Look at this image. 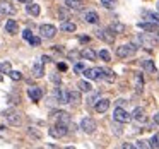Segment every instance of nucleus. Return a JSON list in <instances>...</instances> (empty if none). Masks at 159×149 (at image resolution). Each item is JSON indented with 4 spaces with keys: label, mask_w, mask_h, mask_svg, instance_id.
<instances>
[{
    "label": "nucleus",
    "mask_w": 159,
    "mask_h": 149,
    "mask_svg": "<svg viewBox=\"0 0 159 149\" xmlns=\"http://www.w3.org/2000/svg\"><path fill=\"white\" fill-rule=\"evenodd\" d=\"M84 77L86 79H91V81H99V79H103V69L101 67H94V69H86L84 70Z\"/></svg>",
    "instance_id": "nucleus-10"
},
{
    "label": "nucleus",
    "mask_w": 159,
    "mask_h": 149,
    "mask_svg": "<svg viewBox=\"0 0 159 149\" xmlns=\"http://www.w3.org/2000/svg\"><path fill=\"white\" fill-rule=\"evenodd\" d=\"M135 91L137 93H142L144 91V76H142V72H135Z\"/></svg>",
    "instance_id": "nucleus-21"
},
{
    "label": "nucleus",
    "mask_w": 159,
    "mask_h": 149,
    "mask_svg": "<svg viewBox=\"0 0 159 149\" xmlns=\"http://www.w3.org/2000/svg\"><path fill=\"white\" fill-rule=\"evenodd\" d=\"M121 147H125V149H130V147H135L134 144H121Z\"/></svg>",
    "instance_id": "nucleus-48"
},
{
    "label": "nucleus",
    "mask_w": 159,
    "mask_h": 149,
    "mask_svg": "<svg viewBox=\"0 0 159 149\" xmlns=\"http://www.w3.org/2000/svg\"><path fill=\"white\" fill-rule=\"evenodd\" d=\"M82 17L87 24H98V22H99V16H98L96 11H86Z\"/></svg>",
    "instance_id": "nucleus-14"
},
{
    "label": "nucleus",
    "mask_w": 159,
    "mask_h": 149,
    "mask_svg": "<svg viewBox=\"0 0 159 149\" xmlns=\"http://www.w3.org/2000/svg\"><path fill=\"white\" fill-rule=\"evenodd\" d=\"M33 76L34 77H43L45 76V63H43L41 60H36V62L33 63Z\"/></svg>",
    "instance_id": "nucleus-15"
},
{
    "label": "nucleus",
    "mask_w": 159,
    "mask_h": 149,
    "mask_svg": "<svg viewBox=\"0 0 159 149\" xmlns=\"http://www.w3.org/2000/svg\"><path fill=\"white\" fill-rule=\"evenodd\" d=\"M17 2H21V4H31V2H33V0H17Z\"/></svg>",
    "instance_id": "nucleus-49"
},
{
    "label": "nucleus",
    "mask_w": 159,
    "mask_h": 149,
    "mask_svg": "<svg viewBox=\"0 0 159 149\" xmlns=\"http://www.w3.org/2000/svg\"><path fill=\"white\" fill-rule=\"evenodd\" d=\"M80 91H69V103H79Z\"/></svg>",
    "instance_id": "nucleus-31"
},
{
    "label": "nucleus",
    "mask_w": 159,
    "mask_h": 149,
    "mask_svg": "<svg viewBox=\"0 0 159 149\" xmlns=\"http://www.w3.org/2000/svg\"><path fill=\"white\" fill-rule=\"evenodd\" d=\"M67 125H69V123H62V122H57V123L48 130V134L52 135V137H55V139H62V137H65L67 132H69Z\"/></svg>",
    "instance_id": "nucleus-3"
},
{
    "label": "nucleus",
    "mask_w": 159,
    "mask_h": 149,
    "mask_svg": "<svg viewBox=\"0 0 159 149\" xmlns=\"http://www.w3.org/2000/svg\"><path fill=\"white\" fill-rule=\"evenodd\" d=\"M52 118L55 122H62V123H69L70 122V115L67 113V111H62V110H53L52 113Z\"/></svg>",
    "instance_id": "nucleus-11"
},
{
    "label": "nucleus",
    "mask_w": 159,
    "mask_h": 149,
    "mask_svg": "<svg viewBox=\"0 0 159 149\" xmlns=\"http://www.w3.org/2000/svg\"><path fill=\"white\" fill-rule=\"evenodd\" d=\"M28 132H29V135H33L34 139H41V132H38V130H34V128H28Z\"/></svg>",
    "instance_id": "nucleus-41"
},
{
    "label": "nucleus",
    "mask_w": 159,
    "mask_h": 149,
    "mask_svg": "<svg viewBox=\"0 0 159 149\" xmlns=\"http://www.w3.org/2000/svg\"><path fill=\"white\" fill-rule=\"evenodd\" d=\"M58 17L62 19V21H67V19H70V11H69V7H60L58 9Z\"/></svg>",
    "instance_id": "nucleus-30"
},
{
    "label": "nucleus",
    "mask_w": 159,
    "mask_h": 149,
    "mask_svg": "<svg viewBox=\"0 0 159 149\" xmlns=\"http://www.w3.org/2000/svg\"><path fill=\"white\" fill-rule=\"evenodd\" d=\"M2 115H4V118L7 120L9 125H14V127L22 125V117L16 110H5V111H2Z\"/></svg>",
    "instance_id": "nucleus-2"
},
{
    "label": "nucleus",
    "mask_w": 159,
    "mask_h": 149,
    "mask_svg": "<svg viewBox=\"0 0 159 149\" xmlns=\"http://www.w3.org/2000/svg\"><path fill=\"white\" fill-rule=\"evenodd\" d=\"M0 14L14 16L16 14V7H12V4H9V2H0Z\"/></svg>",
    "instance_id": "nucleus-17"
},
{
    "label": "nucleus",
    "mask_w": 159,
    "mask_h": 149,
    "mask_svg": "<svg viewBox=\"0 0 159 149\" xmlns=\"http://www.w3.org/2000/svg\"><path fill=\"white\" fill-rule=\"evenodd\" d=\"M31 36H33L31 29H24V31H22V40H24V41H29V40H31Z\"/></svg>",
    "instance_id": "nucleus-40"
},
{
    "label": "nucleus",
    "mask_w": 159,
    "mask_h": 149,
    "mask_svg": "<svg viewBox=\"0 0 159 149\" xmlns=\"http://www.w3.org/2000/svg\"><path fill=\"white\" fill-rule=\"evenodd\" d=\"M84 70H86V65H84L82 62H77L75 65H74V72L75 74H82Z\"/></svg>",
    "instance_id": "nucleus-35"
},
{
    "label": "nucleus",
    "mask_w": 159,
    "mask_h": 149,
    "mask_svg": "<svg viewBox=\"0 0 159 149\" xmlns=\"http://www.w3.org/2000/svg\"><path fill=\"white\" fill-rule=\"evenodd\" d=\"M98 100H99V93H94V94H91V96H89V100H87V103H89L91 106H94V103H96Z\"/></svg>",
    "instance_id": "nucleus-39"
},
{
    "label": "nucleus",
    "mask_w": 159,
    "mask_h": 149,
    "mask_svg": "<svg viewBox=\"0 0 159 149\" xmlns=\"http://www.w3.org/2000/svg\"><path fill=\"white\" fill-rule=\"evenodd\" d=\"M134 146H135V147H142V149H144V147H151L147 141H137V142H135Z\"/></svg>",
    "instance_id": "nucleus-42"
},
{
    "label": "nucleus",
    "mask_w": 159,
    "mask_h": 149,
    "mask_svg": "<svg viewBox=\"0 0 159 149\" xmlns=\"http://www.w3.org/2000/svg\"><path fill=\"white\" fill-rule=\"evenodd\" d=\"M57 35V28L53 24H41L39 26V36L45 40H52Z\"/></svg>",
    "instance_id": "nucleus-7"
},
{
    "label": "nucleus",
    "mask_w": 159,
    "mask_h": 149,
    "mask_svg": "<svg viewBox=\"0 0 159 149\" xmlns=\"http://www.w3.org/2000/svg\"><path fill=\"white\" fill-rule=\"evenodd\" d=\"M149 146H151V147H159V132L157 134H154L151 137V141H149Z\"/></svg>",
    "instance_id": "nucleus-33"
},
{
    "label": "nucleus",
    "mask_w": 159,
    "mask_h": 149,
    "mask_svg": "<svg viewBox=\"0 0 159 149\" xmlns=\"http://www.w3.org/2000/svg\"><path fill=\"white\" fill-rule=\"evenodd\" d=\"M125 103H127L125 100H118V101H116V106H123Z\"/></svg>",
    "instance_id": "nucleus-47"
},
{
    "label": "nucleus",
    "mask_w": 159,
    "mask_h": 149,
    "mask_svg": "<svg viewBox=\"0 0 159 149\" xmlns=\"http://www.w3.org/2000/svg\"><path fill=\"white\" fill-rule=\"evenodd\" d=\"M80 43H89V36H80Z\"/></svg>",
    "instance_id": "nucleus-46"
},
{
    "label": "nucleus",
    "mask_w": 159,
    "mask_h": 149,
    "mask_svg": "<svg viewBox=\"0 0 159 149\" xmlns=\"http://www.w3.org/2000/svg\"><path fill=\"white\" fill-rule=\"evenodd\" d=\"M108 108H110V100H108V98H99V100L94 103V110H96L98 113H104V111H108Z\"/></svg>",
    "instance_id": "nucleus-13"
},
{
    "label": "nucleus",
    "mask_w": 159,
    "mask_h": 149,
    "mask_svg": "<svg viewBox=\"0 0 159 149\" xmlns=\"http://www.w3.org/2000/svg\"><path fill=\"white\" fill-rule=\"evenodd\" d=\"M65 5L69 9H74V11H80L84 4L80 2V0H65Z\"/></svg>",
    "instance_id": "nucleus-25"
},
{
    "label": "nucleus",
    "mask_w": 159,
    "mask_h": 149,
    "mask_svg": "<svg viewBox=\"0 0 159 149\" xmlns=\"http://www.w3.org/2000/svg\"><path fill=\"white\" fill-rule=\"evenodd\" d=\"M137 41L140 43V46H144V48H154L156 46V40H154V36H151L147 31L145 33H139L137 35Z\"/></svg>",
    "instance_id": "nucleus-4"
},
{
    "label": "nucleus",
    "mask_w": 159,
    "mask_h": 149,
    "mask_svg": "<svg viewBox=\"0 0 159 149\" xmlns=\"http://www.w3.org/2000/svg\"><path fill=\"white\" fill-rule=\"evenodd\" d=\"M103 79H104V81H108V82H115L116 76H115L113 70H110V69H103Z\"/></svg>",
    "instance_id": "nucleus-28"
},
{
    "label": "nucleus",
    "mask_w": 159,
    "mask_h": 149,
    "mask_svg": "<svg viewBox=\"0 0 159 149\" xmlns=\"http://www.w3.org/2000/svg\"><path fill=\"white\" fill-rule=\"evenodd\" d=\"M98 57H99L101 60H104V62H110L111 60V53L108 52V50H101V52L98 53Z\"/></svg>",
    "instance_id": "nucleus-32"
},
{
    "label": "nucleus",
    "mask_w": 159,
    "mask_h": 149,
    "mask_svg": "<svg viewBox=\"0 0 159 149\" xmlns=\"http://www.w3.org/2000/svg\"><path fill=\"white\" fill-rule=\"evenodd\" d=\"M157 9H159V0H157Z\"/></svg>",
    "instance_id": "nucleus-51"
},
{
    "label": "nucleus",
    "mask_w": 159,
    "mask_h": 149,
    "mask_svg": "<svg viewBox=\"0 0 159 149\" xmlns=\"http://www.w3.org/2000/svg\"><path fill=\"white\" fill-rule=\"evenodd\" d=\"M29 45H31V46H39V45H41V38H38V36H31Z\"/></svg>",
    "instance_id": "nucleus-38"
},
{
    "label": "nucleus",
    "mask_w": 159,
    "mask_h": 149,
    "mask_svg": "<svg viewBox=\"0 0 159 149\" xmlns=\"http://www.w3.org/2000/svg\"><path fill=\"white\" fill-rule=\"evenodd\" d=\"M130 113H128L127 110H125L123 106H116L113 111V120L118 122V123H127V122H130Z\"/></svg>",
    "instance_id": "nucleus-5"
},
{
    "label": "nucleus",
    "mask_w": 159,
    "mask_h": 149,
    "mask_svg": "<svg viewBox=\"0 0 159 149\" xmlns=\"http://www.w3.org/2000/svg\"><path fill=\"white\" fill-rule=\"evenodd\" d=\"M80 57H82V58H86V60H96L98 53L94 52L93 48H84L82 52H80Z\"/></svg>",
    "instance_id": "nucleus-23"
},
{
    "label": "nucleus",
    "mask_w": 159,
    "mask_h": 149,
    "mask_svg": "<svg viewBox=\"0 0 159 149\" xmlns=\"http://www.w3.org/2000/svg\"><path fill=\"white\" fill-rule=\"evenodd\" d=\"M28 96L31 98V101L38 103V101L41 100V96H43V89H41V87H38V86H31L28 89Z\"/></svg>",
    "instance_id": "nucleus-12"
},
{
    "label": "nucleus",
    "mask_w": 159,
    "mask_h": 149,
    "mask_svg": "<svg viewBox=\"0 0 159 149\" xmlns=\"http://www.w3.org/2000/svg\"><path fill=\"white\" fill-rule=\"evenodd\" d=\"M110 29L115 33V35H121V33H125V26L121 24V22H113V24H110Z\"/></svg>",
    "instance_id": "nucleus-26"
},
{
    "label": "nucleus",
    "mask_w": 159,
    "mask_h": 149,
    "mask_svg": "<svg viewBox=\"0 0 159 149\" xmlns=\"http://www.w3.org/2000/svg\"><path fill=\"white\" fill-rule=\"evenodd\" d=\"M96 36H98L99 40H103L104 43H113V41H115V33L111 31L110 28L98 29V31H96Z\"/></svg>",
    "instance_id": "nucleus-9"
},
{
    "label": "nucleus",
    "mask_w": 159,
    "mask_h": 149,
    "mask_svg": "<svg viewBox=\"0 0 159 149\" xmlns=\"http://www.w3.org/2000/svg\"><path fill=\"white\" fill-rule=\"evenodd\" d=\"M157 26L159 24H156V22L147 21V22H139L137 28L142 29V31H147V33H154V31H157Z\"/></svg>",
    "instance_id": "nucleus-16"
},
{
    "label": "nucleus",
    "mask_w": 159,
    "mask_h": 149,
    "mask_svg": "<svg viewBox=\"0 0 159 149\" xmlns=\"http://www.w3.org/2000/svg\"><path fill=\"white\" fill-rule=\"evenodd\" d=\"M139 46L134 45V43H127V45H121L116 48V55L120 57V58H128V57H134L135 53H137Z\"/></svg>",
    "instance_id": "nucleus-1"
},
{
    "label": "nucleus",
    "mask_w": 159,
    "mask_h": 149,
    "mask_svg": "<svg viewBox=\"0 0 159 149\" xmlns=\"http://www.w3.org/2000/svg\"><path fill=\"white\" fill-rule=\"evenodd\" d=\"M101 5L106 9H113L116 5V0H101Z\"/></svg>",
    "instance_id": "nucleus-34"
},
{
    "label": "nucleus",
    "mask_w": 159,
    "mask_h": 149,
    "mask_svg": "<svg viewBox=\"0 0 159 149\" xmlns=\"http://www.w3.org/2000/svg\"><path fill=\"white\" fill-rule=\"evenodd\" d=\"M154 123H157V125H159V113H157V115H154Z\"/></svg>",
    "instance_id": "nucleus-50"
},
{
    "label": "nucleus",
    "mask_w": 159,
    "mask_h": 149,
    "mask_svg": "<svg viewBox=\"0 0 159 149\" xmlns=\"http://www.w3.org/2000/svg\"><path fill=\"white\" fill-rule=\"evenodd\" d=\"M52 98L57 101V103H60V105H67V103H69V91H65L63 87L57 86L55 89H53Z\"/></svg>",
    "instance_id": "nucleus-6"
},
{
    "label": "nucleus",
    "mask_w": 159,
    "mask_h": 149,
    "mask_svg": "<svg viewBox=\"0 0 159 149\" xmlns=\"http://www.w3.org/2000/svg\"><path fill=\"white\" fill-rule=\"evenodd\" d=\"M11 63H9V62H2V63H0V72H5V74H9V72H11Z\"/></svg>",
    "instance_id": "nucleus-37"
},
{
    "label": "nucleus",
    "mask_w": 159,
    "mask_h": 149,
    "mask_svg": "<svg viewBox=\"0 0 159 149\" xmlns=\"http://www.w3.org/2000/svg\"><path fill=\"white\" fill-rule=\"evenodd\" d=\"M5 31H7L9 35H12V36L17 35L19 33V24L14 21V19H9V21L5 22Z\"/></svg>",
    "instance_id": "nucleus-18"
},
{
    "label": "nucleus",
    "mask_w": 159,
    "mask_h": 149,
    "mask_svg": "<svg viewBox=\"0 0 159 149\" xmlns=\"http://www.w3.org/2000/svg\"><path fill=\"white\" fill-rule=\"evenodd\" d=\"M0 81H2V76H0Z\"/></svg>",
    "instance_id": "nucleus-52"
},
{
    "label": "nucleus",
    "mask_w": 159,
    "mask_h": 149,
    "mask_svg": "<svg viewBox=\"0 0 159 149\" xmlns=\"http://www.w3.org/2000/svg\"><path fill=\"white\" fill-rule=\"evenodd\" d=\"M80 128H82V132H86V134H94V130H96V122L91 117H84L82 120H80Z\"/></svg>",
    "instance_id": "nucleus-8"
},
{
    "label": "nucleus",
    "mask_w": 159,
    "mask_h": 149,
    "mask_svg": "<svg viewBox=\"0 0 159 149\" xmlns=\"http://www.w3.org/2000/svg\"><path fill=\"white\" fill-rule=\"evenodd\" d=\"M140 65H142V69H144L145 72H151V74H154V72H156L154 60H151V58H144V60L140 62Z\"/></svg>",
    "instance_id": "nucleus-20"
},
{
    "label": "nucleus",
    "mask_w": 159,
    "mask_h": 149,
    "mask_svg": "<svg viewBox=\"0 0 159 149\" xmlns=\"http://www.w3.org/2000/svg\"><path fill=\"white\" fill-rule=\"evenodd\" d=\"M60 81H62V77H60L58 74H53V76H52V82H57V84H60Z\"/></svg>",
    "instance_id": "nucleus-43"
},
{
    "label": "nucleus",
    "mask_w": 159,
    "mask_h": 149,
    "mask_svg": "<svg viewBox=\"0 0 159 149\" xmlns=\"http://www.w3.org/2000/svg\"><path fill=\"white\" fill-rule=\"evenodd\" d=\"M130 117L134 118L135 122H145V110H144V108H140V106H137L134 111H132Z\"/></svg>",
    "instance_id": "nucleus-19"
},
{
    "label": "nucleus",
    "mask_w": 159,
    "mask_h": 149,
    "mask_svg": "<svg viewBox=\"0 0 159 149\" xmlns=\"http://www.w3.org/2000/svg\"><path fill=\"white\" fill-rule=\"evenodd\" d=\"M39 60H41L43 63H48V62H52V58H50L48 55H43V57H41V58H39Z\"/></svg>",
    "instance_id": "nucleus-45"
},
{
    "label": "nucleus",
    "mask_w": 159,
    "mask_h": 149,
    "mask_svg": "<svg viewBox=\"0 0 159 149\" xmlns=\"http://www.w3.org/2000/svg\"><path fill=\"white\" fill-rule=\"evenodd\" d=\"M57 67H58V70H60V72H65V70H67V63H63V62H60Z\"/></svg>",
    "instance_id": "nucleus-44"
},
{
    "label": "nucleus",
    "mask_w": 159,
    "mask_h": 149,
    "mask_svg": "<svg viewBox=\"0 0 159 149\" xmlns=\"http://www.w3.org/2000/svg\"><path fill=\"white\" fill-rule=\"evenodd\" d=\"M26 12L31 16H39V12H41V7H39L38 4H26Z\"/></svg>",
    "instance_id": "nucleus-22"
},
{
    "label": "nucleus",
    "mask_w": 159,
    "mask_h": 149,
    "mask_svg": "<svg viewBox=\"0 0 159 149\" xmlns=\"http://www.w3.org/2000/svg\"><path fill=\"white\" fill-rule=\"evenodd\" d=\"M144 17L147 19V21H151V22H156V24H159V14H156V12L144 11Z\"/></svg>",
    "instance_id": "nucleus-27"
},
{
    "label": "nucleus",
    "mask_w": 159,
    "mask_h": 149,
    "mask_svg": "<svg viewBox=\"0 0 159 149\" xmlns=\"http://www.w3.org/2000/svg\"><path fill=\"white\" fill-rule=\"evenodd\" d=\"M9 77H11L12 81H21L22 79L21 72H17V70H11V72H9Z\"/></svg>",
    "instance_id": "nucleus-36"
},
{
    "label": "nucleus",
    "mask_w": 159,
    "mask_h": 149,
    "mask_svg": "<svg viewBox=\"0 0 159 149\" xmlns=\"http://www.w3.org/2000/svg\"><path fill=\"white\" fill-rule=\"evenodd\" d=\"M60 29H62L63 33H74L77 29V26L74 24V22H70V21H63L62 26H60Z\"/></svg>",
    "instance_id": "nucleus-24"
},
{
    "label": "nucleus",
    "mask_w": 159,
    "mask_h": 149,
    "mask_svg": "<svg viewBox=\"0 0 159 149\" xmlns=\"http://www.w3.org/2000/svg\"><path fill=\"white\" fill-rule=\"evenodd\" d=\"M77 87H79L80 93H91V89H93V86H91V84L87 82V81H79Z\"/></svg>",
    "instance_id": "nucleus-29"
}]
</instances>
